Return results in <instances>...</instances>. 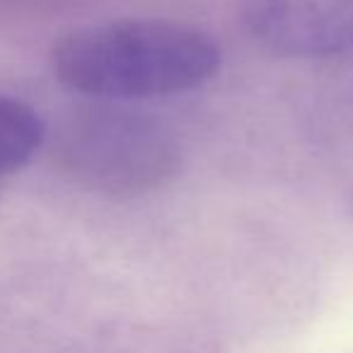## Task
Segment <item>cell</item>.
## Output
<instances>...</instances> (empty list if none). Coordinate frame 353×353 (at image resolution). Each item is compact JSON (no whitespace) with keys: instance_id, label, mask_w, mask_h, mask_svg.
I'll return each mask as SVG.
<instances>
[{"instance_id":"4","label":"cell","mask_w":353,"mask_h":353,"mask_svg":"<svg viewBox=\"0 0 353 353\" xmlns=\"http://www.w3.org/2000/svg\"><path fill=\"white\" fill-rule=\"evenodd\" d=\"M44 138L46 126L30 104L0 94V176L25 167Z\"/></svg>"},{"instance_id":"1","label":"cell","mask_w":353,"mask_h":353,"mask_svg":"<svg viewBox=\"0 0 353 353\" xmlns=\"http://www.w3.org/2000/svg\"><path fill=\"white\" fill-rule=\"evenodd\" d=\"M221 46L196 27L167 20H112L56 41L51 65L61 85L109 102L189 92L218 73Z\"/></svg>"},{"instance_id":"3","label":"cell","mask_w":353,"mask_h":353,"mask_svg":"<svg viewBox=\"0 0 353 353\" xmlns=\"http://www.w3.org/2000/svg\"><path fill=\"white\" fill-rule=\"evenodd\" d=\"M240 22L285 59H334L353 51V0H240Z\"/></svg>"},{"instance_id":"2","label":"cell","mask_w":353,"mask_h":353,"mask_svg":"<svg viewBox=\"0 0 353 353\" xmlns=\"http://www.w3.org/2000/svg\"><path fill=\"white\" fill-rule=\"evenodd\" d=\"M63 165L88 187L107 194H143L170 179L179 148L160 121L117 107L78 112L61 133Z\"/></svg>"}]
</instances>
